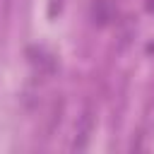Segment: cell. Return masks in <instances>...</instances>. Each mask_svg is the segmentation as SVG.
<instances>
[{
  "label": "cell",
  "mask_w": 154,
  "mask_h": 154,
  "mask_svg": "<svg viewBox=\"0 0 154 154\" xmlns=\"http://www.w3.org/2000/svg\"><path fill=\"white\" fill-rule=\"evenodd\" d=\"M91 130H94V118H91V111L87 108V111H84V116L79 118V128H77V135H75L72 147H75V149H84V147H87V142H89Z\"/></svg>",
  "instance_id": "cell-1"
},
{
  "label": "cell",
  "mask_w": 154,
  "mask_h": 154,
  "mask_svg": "<svg viewBox=\"0 0 154 154\" xmlns=\"http://www.w3.org/2000/svg\"><path fill=\"white\" fill-rule=\"evenodd\" d=\"M149 10H152V12H154V0H149Z\"/></svg>",
  "instance_id": "cell-2"
}]
</instances>
